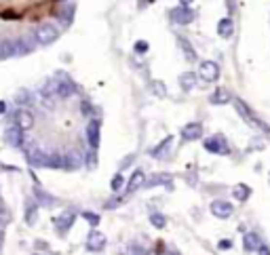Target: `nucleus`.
Wrapping results in <instances>:
<instances>
[{
    "instance_id": "1",
    "label": "nucleus",
    "mask_w": 270,
    "mask_h": 255,
    "mask_svg": "<svg viewBox=\"0 0 270 255\" xmlns=\"http://www.w3.org/2000/svg\"><path fill=\"white\" fill-rule=\"evenodd\" d=\"M15 125L32 167L78 171L91 164L97 152L99 123L93 101L66 74L49 78L17 106Z\"/></svg>"
},
{
    "instance_id": "2",
    "label": "nucleus",
    "mask_w": 270,
    "mask_h": 255,
    "mask_svg": "<svg viewBox=\"0 0 270 255\" xmlns=\"http://www.w3.org/2000/svg\"><path fill=\"white\" fill-rule=\"evenodd\" d=\"M72 15V0H0V61L32 53L38 28L68 25Z\"/></svg>"
},
{
    "instance_id": "3",
    "label": "nucleus",
    "mask_w": 270,
    "mask_h": 255,
    "mask_svg": "<svg viewBox=\"0 0 270 255\" xmlns=\"http://www.w3.org/2000/svg\"><path fill=\"white\" fill-rule=\"evenodd\" d=\"M9 224H11V213H9V207H6L2 194H0V249H2V245H4V237H6V228H9Z\"/></svg>"
},
{
    "instance_id": "4",
    "label": "nucleus",
    "mask_w": 270,
    "mask_h": 255,
    "mask_svg": "<svg viewBox=\"0 0 270 255\" xmlns=\"http://www.w3.org/2000/svg\"><path fill=\"white\" fill-rule=\"evenodd\" d=\"M198 74H201L203 80L213 82V80H217V76H220V68H217L215 61H203L201 63V70H198Z\"/></svg>"
},
{
    "instance_id": "5",
    "label": "nucleus",
    "mask_w": 270,
    "mask_h": 255,
    "mask_svg": "<svg viewBox=\"0 0 270 255\" xmlns=\"http://www.w3.org/2000/svg\"><path fill=\"white\" fill-rule=\"evenodd\" d=\"M171 17L173 19H175V21L177 23H190L192 21V19H194V13H192L190 9H188V6H177V9H173L171 11Z\"/></svg>"
},
{
    "instance_id": "6",
    "label": "nucleus",
    "mask_w": 270,
    "mask_h": 255,
    "mask_svg": "<svg viewBox=\"0 0 270 255\" xmlns=\"http://www.w3.org/2000/svg\"><path fill=\"white\" fill-rule=\"evenodd\" d=\"M232 205L230 202H226V200H215L213 205H211V213L213 215H217V218H230L232 215Z\"/></svg>"
},
{
    "instance_id": "7",
    "label": "nucleus",
    "mask_w": 270,
    "mask_h": 255,
    "mask_svg": "<svg viewBox=\"0 0 270 255\" xmlns=\"http://www.w3.org/2000/svg\"><path fill=\"white\" fill-rule=\"evenodd\" d=\"M232 32H234V28H232V21H230V19H222V21L217 23V34L222 38H230Z\"/></svg>"
},
{
    "instance_id": "8",
    "label": "nucleus",
    "mask_w": 270,
    "mask_h": 255,
    "mask_svg": "<svg viewBox=\"0 0 270 255\" xmlns=\"http://www.w3.org/2000/svg\"><path fill=\"white\" fill-rule=\"evenodd\" d=\"M177 42H179V47H182V51H184L186 59H188V61H194V59H196V53H194V49L190 47V42L186 40V38H182V36L177 38Z\"/></svg>"
},
{
    "instance_id": "9",
    "label": "nucleus",
    "mask_w": 270,
    "mask_h": 255,
    "mask_svg": "<svg viewBox=\"0 0 270 255\" xmlns=\"http://www.w3.org/2000/svg\"><path fill=\"white\" fill-rule=\"evenodd\" d=\"M230 99V95L226 89H217V91L211 95V104H215V106H220V104H226V101Z\"/></svg>"
},
{
    "instance_id": "10",
    "label": "nucleus",
    "mask_w": 270,
    "mask_h": 255,
    "mask_svg": "<svg viewBox=\"0 0 270 255\" xmlns=\"http://www.w3.org/2000/svg\"><path fill=\"white\" fill-rule=\"evenodd\" d=\"M201 133H203L201 125H190V127H186V129H184V137L186 139H192V137H198Z\"/></svg>"
},
{
    "instance_id": "11",
    "label": "nucleus",
    "mask_w": 270,
    "mask_h": 255,
    "mask_svg": "<svg viewBox=\"0 0 270 255\" xmlns=\"http://www.w3.org/2000/svg\"><path fill=\"white\" fill-rule=\"evenodd\" d=\"M101 247H104V237H101V234H93L91 243H89V249H101Z\"/></svg>"
},
{
    "instance_id": "12",
    "label": "nucleus",
    "mask_w": 270,
    "mask_h": 255,
    "mask_svg": "<svg viewBox=\"0 0 270 255\" xmlns=\"http://www.w3.org/2000/svg\"><path fill=\"white\" fill-rule=\"evenodd\" d=\"M245 247H247V249L249 251H255V249H258V237H255V234H247V243H245Z\"/></svg>"
},
{
    "instance_id": "13",
    "label": "nucleus",
    "mask_w": 270,
    "mask_h": 255,
    "mask_svg": "<svg viewBox=\"0 0 270 255\" xmlns=\"http://www.w3.org/2000/svg\"><path fill=\"white\" fill-rule=\"evenodd\" d=\"M234 196L239 200H245L247 196H249V188L247 186H236V190H234Z\"/></svg>"
},
{
    "instance_id": "14",
    "label": "nucleus",
    "mask_w": 270,
    "mask_h": 255,
    "mask_svg": "<svg viewBox=\"0 0 270 255\" xmlns=\"http://www.w3.org/2000/svg\"><path fill=\"white\" fill-rule=\"evenodd\" d=\"M141 180H144V173H141V171H137V173H135V175L131 177V183H129V188H127V190H133L135 186H139Z\"/></svg>"
},
{
    "instance_id": "15",
    "label": "nucleus",
    "mask_w": 270,
    "mask_h": 255,
    "mask_svg": "<svg viewBox=\"0 0 270 255\" xmlns=\"http://www.w3.org/2000/svg\"><path fill=\"white\" fill-rule=\"evenodd\" d=\"M154 87H156L154 91H156L158 95H165V85H163V82H154Z\"/></svg>"
},
{
    "instance_id": "16",
    "label": "nucleus",
    "mask_w": 270,
    "mask_h": 255,
    "mask_svg": "<svg viewBox=\"0 0 270 255\" xmlns=\"http://www.w3.org/2000/svg\"><path fill=\"white\" fill-rule=\"evenodd\" d=\"M146 49H148V44H146V42H141V40H139L137 44H135V51H146Z\"/></svg>"
},
{
    "instance_id": "17",
    "label": "nucleus",
    "mask_w": 270,
    "mask_h": 255,
    "mask_svg": "<svg viewBox=\"0 0 270 255\" xmlns=\"http://www.w3.org/2000/svg\"><path fill=\"white\" fill-rule=\"evenodd\" d=\"M179 2H182V4H184V6H188V4H190V2H194V0H179Z\"/></svg>"
}]
</instances>
